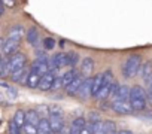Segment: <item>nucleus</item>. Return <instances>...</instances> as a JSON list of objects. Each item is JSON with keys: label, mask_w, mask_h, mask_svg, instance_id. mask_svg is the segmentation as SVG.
<instances>
[{"label": "nucleus", "mask_w": 152, "mask_h": 134, "mask_svg": "<svg viewBox=\"0 0 152 134\" xmlns=\"http://www.w3.org/2000/svg\"><path fill=\"white\" fill-rule=\"evenodd\" d=\"M133 112H142L148 106V97L146 91L140 85H134L130 88V98H128Z\"/></svg>", "instance_id": "f257e3e1"}, {"label": "nucleus", "mask_w": 152, "mask_h": 134, "mask_svg": "<svg viewBox=\"0 0 152 134\" xmlns=\"http://www.w3.org/2000/svg\"><path fill=\"white\" fill-rule=\"evenodd\" d=\"M140 66H142V57L137 55V54L130 55L125 60L124 66H122V75H124V78H127V79L134 78L139 73V70H140Z\"/></svg>", "instance_id": "f03ea898"}, {"label": "nucleus", "mask_w": 152, "mask_h": 134, "mask_svg": "<svg viewBox=\"0 0 152 134\" xmlns=\"http://www.w3.org/2000/svg\"><path fill=\"white\" fill-rule=\"evenodd\" d=\"M26 63H27V57L23 52H17L12 57H9L8 58V70H9V75H12L14 72H18V70L24 69Z\"/></svg>", "instance_id": "7ed1b4c3"}, {"label": "nucleus", "mask_w": 152, "mask_h": 134, "mask_svg": "<svg viewBox=\"0 0 152 134\" xmlns=\"http://www.w3.org/2000/svg\"><path fill=\"white\" fill-rule=\"evenodd\" d=\"M20 43H21V40H15V39H6L3 43H2V55L3 57H12L14 54H17L18 52V49H20Z\"/></svg>", "instance_id": "20e7f679"}, {"label": "nucleus", "mask_w": 152, "mask_h": 134, "mask_svg": "<svg viewBox=\"0 0 152 134\" xmlns=\"http://www.w3.org/2000/svg\"><path fill=\"white\" fill-rule=\"evenodd\" d=\"M30 70H31L33 73H37L39 76L46 75L48 72H51V64H49V60H36V61L31 64Z\"/></svg>", "instance_id": "39448f33"}, {"label": "nucleus", "mask_w": 152, "mask_h": 134, "mask_svg": "<svg viewBox=\"0 0 152 134\" xmlns=\"http://www.w3.org/2000/svg\"><path fill=\"white\" fill-rule=\"evenodd\" d=\"M49 127L52 134H58L64 130V122H63V115H49L48 118Z\"/></svg>", "instance_id": "423d86ee"}, {"label": "nucleus", "mask_w": 152, "mask_h": 134, "mask_svg": "<svg viewBox=\"0 0 152 134\" xmlns=\"http://www.w3.org/2000/svg\"><path fill=\"white\" fill-rule=\"evenodd\" d=\"M55 76H57V75L54 73V70H51V72H48L46 75H43V76L40 78V82H39L37 90H40V91H51Z\"/></svg>", "instance_id": "0eeeda50"}, {"label": "nucleus", "mask_w": 152, "mask_h": 134, "mask_svg": "<svg viewBox=\"0 0 152 134\" xmlns=\"http://www.w3.org/2000/svg\"><path fill=\"white\" fill-rule=\"evenodd\" d=\"M110 109L118 113V115H130L133 112L130 101H112L110 103Z\"/></svg>", "instance_id": "6e6552de"}, {"label": "nucleus", "mask_w": 152, "mask_h": 134, "mask_svg": "<svg viewBox=\"0 0 152 134\" xmlns=\"http://www.w3.org/2000/svg\"><path fill=\"white\" fill-rule=\"evenodd\" d=\"M94 67H96L94 60H93V58H90V57H87V58H84V60H82V63H81L79 73H81L84 78H90V76L93 75V72H94Z\"/></svg>", "instance_id": "1a4fd4ad"}, {"label": "nucleus", "mask_w": 152, "mask_h": 134, "mask_svg": "<svg viewBox=\"0 0 152 134\" xmlns=\"http://www.w3.org/2000/svg\"><path fill=\"white\" fill-rule=\"evenodd\" d=\"M85 81V78L79 73L78 76H76L64 90H66V92H67V95H76L78 94V91H79V88H81V85H82V82Z\"/></svg>", "instance_id": "9d476101"}, {"label": "nucleus", "mask_w": 152, "mask_h": 134, "mask_svg": "<svg viewBox=\"0 0 152 134\" xmlns=\"http://www.w3.org/2000/svg\"><path fill=\"white\" fill-rule=\"evenodd\" d=\"M28 75H30V69H28V67H24V69H21V70L14 72L12 75H9V78H11L12 82H18L21 85H26L27 84V79H28Z\"/></svg>", "instance_id": "9b49d317"}, {"label": "nucleus", "mask_w": 152, "mask_h": 134, "mask_svg": "<svg viewBox=\"0 0 152 134\" xmlns=\"http://www.w3.org/2000/svg\"><path fill=\"white\" fill-rule=\"evenodd\" d=\"M128 98H130V87L118 85V90L112 97V101H128Z\"/></svg>", "instance_id": "f8f14e48"}, {"label": "nucleus", "mask_w": 152, "mask_h": 134, "mask_svg": "<svg viewBox=\"0 0 152 134\" xmlns=\"http://www.w3.org/2000/svg\"><path fill=\"white\" fill-rule=\"evenodd\" d=\"M140 75H142V78H143V81L149 85L151 82H152V63H142V66H140Z\"/></svg>", "instance_id": "ddd939ff"}, {"label": "nucleus", "mask_w": 152, "mask_h": 134, "mask_svg": "<svg viewBox=\"0 0 152 134\" xmlns=\"http://www.w3.org/2000/svg\"><path fill=\"white\" fill-rule=\"evenodd\" d=\"M51 64V70H55V69H61V67L66 66V54L64 52H58L52 57V60L49 61Z\"/></svg>", "instance_id": "4468645a"}, {"label": "nucleus", "mask_w": 152, "mask_h": 134, "mask_svg": "<svg viewBox=\"0 0 152 134\" xmlns=\"http://www.w3.org/2000/svg\"><path fill=\"white\" fill-rule=\"evenodd\" d=\"M91 79L93 78H85V81L82 82L78 94H76V95H79V98H88V97H91Z\"/></svg>", "instance_id": "2eb2a0df"}, {"label": "nucleus", "mask_w": 152, "mask_h": 134, "mask_svg": "<svg viewBox=\"0 0 152 134\" xmlns=\"http://www.w3.org/2000/svg\"><path fill=\"white\" fill-rule=\"evenodd\" d=\"M102 87H103V75L99 73L91 79V97H96Z\"/></svg>", "instance_id": "dca6fc26"}, {"label": "nucleus", "mask_w": 152, "mask_h": 134, "mask_svg": "<svg viewBox=\"0 0 152 134\" xmlns=\"http://www.w3.org/2000/svg\"><path fill=\"white\" fill-rule=\"evenodd\" d=\"M87 127V119L84 116H78L72 121V125H70V131H75V133H81L82 128Z\"/></svg>", "instance_id": "f3484780"}, {"label": "nucleus", "mask_w": 152, "mask_h": 134, "mask_svg": "<svg viewBox=\"0 0 152 134\" xmlns=\"http://www.w3.org/2000/svg\"><path fill=\"white\" fill-rule=\"evenodd\" d=\"M26 40H27L28 45L36 46V45L39 43V30H37L36 27H31V28L26 33Z\"/></svg>", "instance_id": "a211bd4d"}, {"label": "nucleus", "mask_w": 152, "mask_h": 134, "mask_svg": "<svg viewBox=\"0 0 152 134\" xmlns=\"http://www.w3.org/2000/svg\"><path fill=\"white\" fill-rule=\"evenodd\" d=\"M39 121H40V116H39V113L34 109H30V110L26 112V124H30V125L37 127Z\"/></svg>", "instance_id": "6ab92c4d"}, {"label": "nucleus", "mask_w": 152, "mask_h": 134, "mask_svg": "<svg viewBox=\"0 0 152 134\" xmlns=\"http://www.w3.org/2000/svg\"><path fill=\"white\" fill-rule=\"evenodd\" d=\"M12 124H15L18 128H21L23 130V127H24V124H26V112L24 110H21V109H18L17 112H15V115H14V118H12V121H11Z\"/></svg>", "instance_id": "aec40b11"}, {"label": "nucleus", "mask_w": 152, "mask_h": 134, "mask_svg": "<svg viewBox=\"0 0 152 134\" xmlns=\"http://www.w3.org/2000/svg\"><path fill=\"white\" fill-rule=\"evenodd\" d=\"M78 75H79V72L76 70V69H69V70H67V72H66V73L61 76V81H63V88H66V87H67V85H69V84H70V82H72V81H73L76 76H78Z\"/></svg>", "instance_id": "412c9836"}, {"label": "nucleus", "mask_w": 152, "mask_h": 134, "mask_svg": "<svg viewBox=\"0 0 152 134\" xmlns=\"http://www.w3.org/2000/svg\"><path fill=\"white\" fill-rule=\"evenodd\" d=\"M24 27L23 25H14L11 30H9V34H8V37L9 39H15V40H21L23 39V36H24Z\"/></svg>", "instance_id": "4be33fe9"}, {"label": "nucleus", "mask_w": 152, "mask_h": 134, "mask_svg": "<svg viewBox=\"0 0 152 134\" xmlns=\"http://www.w3.org/2000/svg\"><path fill=\"white\" fill-rule=\"evenodd\" d=\"M37 134H52L48 118H40V121L37 124Z\"/></svg>", "instance_id": "5701e85b"}, {"label": "nucleus", "mask_w": 152, "mask_h": 134, "mask_svg": "<svg viewBox=\"0 0 152 134\" xmlns=\"http://www.w3.org/2000/svg\"><path fill=\"white\" fill-rule=\"evenodd\" d=\"M116 133V124L110 119L103 121V127H102V133L100 134H115Z\"/></svg>", "instance_id": "b1692460"}, {"label": "nucleus", "mask_w": 152, "mask_h": 134, "mask_svg": "<svg viewBox=\"0 0 152 134\" xmlns=\"http://www.w3.org/2000/svg\"><path fill=\"white\" fill-rule=\"evenodd\" d=\"M79 61V54L78 52H69L66 54V66L70 69H75V66Z\"/></svg>", "instance_id": "393cba45"}, {"label": "nucleus", "mask_w": 152, "mask_h": 134, "mask_svg": "<svg viewBox=\"0 0 152 134\" xmlns=\"http://www.w3.org/2000/svg\"><path fill=\"white\" fill-rule=\"evenodd\" d=\"M40 78L42 76H39L37 73H33L31 70H30V75H28V79H27V87L28 88H31V90H36L37 87H39V82H40Z\"/></svg>", "instance_id": "a878e982"}, {"label": "nucleus", "mask_w": 152, "mask_h": 134, "mask_svg": "<svg viewBox=\"0 0 152 134\" xmlns=\"http://www.w3.org/2000/svg\"><path fill=\"white\" fill-rule=\"evenodd\" d=\"M9 76V70H8V57H3L0 61V78H6Z\"/></svg>", "instance_id": "bb28decb"}, {"label": "nucleus", "mask_w": 152, "mask_h": 134, "mask_svg": "<svg viewBox=\"0 0 152 134\" xmlns=\"http://www.w3.org/2000/svg\"><path fill=\"white\" fill-rule=\"evenodd\" d=\"M34 110H36V112L39 113V116H42V118H49V115H51L48 104H37Z\"/></svg>", "instance_id": "cd10ccee"}, {"label": "nucleus", "mask_w": 152, "mask_h": 134, "mask_svg": "<svg viewBox=\"0 0 152 134\" xmlns=\"http://www.w3.org/2000/svg\"><path fill=\"white\" fill-rule=\"evenodd\" d=\"M57 46V42L54 37H45L43 39V49L45 51H52Z\"/></svg>", "instance_id": "c85d7f7f"}, {"label": "nucleus", "mask_w": 152, "mask_h": 134, "mask_svg": "<svg viewBox=\"0 0 152 134\" xmlns=\"http://www.w3.org/2000/svg\"><path fill=\"white\" fill-rule=\"evenodd\" d=\"M23 131H24L26 134H37V127H34V125H30V124H24V127H23Z\"/></svg>", "instance_id": "c756f323"}, {"label": "nucleus", "mask_w": 152, "mask_h": 134, "mask_svg": "<svg viewBox=\"0 0 152 134\" xmlns=\"http://www.w3.org/2000/svg\"><path fill=\"white\" fill-rule=\"evenodd\" d=\"M63 88V81H61V76H55L54 79V84H52V91H58Z\"/></svg>", "instance_id": "7c9ffc66"}, {"label": "nucleus", "mask_w": 152, "mask_h": 134, "mask_svg": "<svg viewBox=\"0 0 152 134\" xmlns=\"http://www.w3.org/2000/svg\"><path fill=\"white\" fill-rule=\"evenodd\" d=\"M88 121H90V124H93V122H99L102 119H100V115L97 112H90L88 113Z\"/></svg>", "instance_id": "2f4dec72"}, {"label": "nucleus", "mask_w": 152, "mask_h": 134, "mask_svg": "<svg viewBox=\"0 0 152 134\" xmlns=\"http://www.w3.org/2000/svg\"><path fill=\"white\" fill-rule=\"evenodd\" d=\"M5 6H14L15 5V0H2Z\"/></svg>", "instance_id": "473e14b6"}, {"label": "nucleus", "mask_w": 152, "mask_h": 134, "mask_svg": "<svg viewBox=\"0 0 152 134\" xmlns=\"http://www.w3.org/2000/svg\"><path fill=\"white\" fill-rule=\"evenodd\" d=\"M79 134H91V131H90V128H88V125H87L85 128H82V131H81Z\"/></svg>", "instance_id": "72a5a7b5"}, {"label": "nucleus", "mask_w": 152, "mask_h": 134, "mask_svg": "<svg viewBox=\"0 0 152 134\" xmlns=\"http://www.w3.org/2000/svg\"><path fill=\"white\" fill-rule=\"evenodd\" d=\"M116 134H133L130 130H119V131H116Z\"/></svg>", "instance_id": "f704fd0d"}, {"label": "nucleus", "mask_w": 152, "mask_h": 134, "mask_svg": "<svg viewBox=\"0 0 152 134\" xmlns=\"http://www.w3.org/2000/svg\"><path fill=\"white\" fill-rule=\"evenodd\" d=\"M3 12H5V5H3L2 0H0V15H3Z\"/></svg>", "instance_id": "c9c22d12"}, {"label": "nucleus", "mask_w": 152, "mask_h": 134, "mask_svg": "<svg viewBox=\"0 0 152 134\" xmlns=\"http://www.w3.org/2000/svg\"><path fill=\"white\" fill-rule=\"evenodd\" d=\"M146 97H148V103L152 106V94H149V92H148V94H146Z\"/></svg>", "instance_id": "e433bc0d"}, {"label": "nucleus", "mask_w": 152, "mask_h": 134, "mask_svg": "<svg viewBox=\"0 0 152 134\" xmlns=\"http://www.w3.org/2000/svg\"><path fill=\"white\" fill-rule=\"evenodd\" d=\"M149 94H152V82L149 84Z\"/></svg>", "instance_id": "4c0bfd02"}, {"label": "nucleus", "mask_w": 152, "mask_h": 134, "mask_svg": "<svg viewBox=\"0 0 152 134\" xmlns=\"http://www.w3.org/2000/svg\"><path fill=\"white\" fill-rule=\"evenodd\" d=\"M0 103H3V94L0 92Z\"/></svg>", "instance_id": "58836bf2"}, {"label": "nucleus", "mask_w": 152, "mask_h": 134, "mask_svg": "<svg viewBox=\"0 0 152 134\" xmlns=\"http://www.w3.org/2000/svg\"><path fill=\"white\" fill-rule=\"evenodd\" d=\"M69 134H79V133H75V131H70L69 130Z\"/></svg>", "instance_id": "ea45409f"}, {"label": "nucleus", "mask_w": 152, "mask_h": 134, "mask_svg": "<svg viewBox=\"0 0 152 134\" xmlns=\"http://www.w3.org/2000/svg\"><path fill=\"white\" fill-rule=\"evenodd\" d=\"M58 134H66V133H64V130H63V131H61V133H58ZM67 134H69V133H67Z\"/></svg>", "instance_id": "a19ab883"}, {"label": "nucleus", "mask_w": 152, "mask_h": 134, "mask_svg": "<svg viewBox=\"0 0 152 134\" xmlns=\"http://www.w3.org/2000/svg\"><path fill=\"white\" fill-rule=\"evenodd\" d=\"M2 58H3V55H2V54H0V61H2Z\"/></svg>", "instance_id": "79ce46f5"}, {"label": "nucleus", "mask_w": 152, "mask_h": 134, "mask_svg": "<svg viewBox=\"0 0 152 134\" xmlns=\"http://www.w3.org/2000/svg\"><path fill=\"white\" fill-rule=\"evenodd\" d=\"M0 43H2V39H0Z\"/></svg>", "instance_id": "37998d69"}, {"label": "nucleus", "mask_w": 152, "mask_h": 134, "mask_svg": "<svg viewBox=\"0 0 152 134\" xmlns=\"http://www.w3.org/2000/svg\"><path fill=\"white\" fill-rule=\"evenodd\" d=\"M115 134H116V133H115Z\"/></svg>", "instance_id": "c03bdc74"}]
</instances>
